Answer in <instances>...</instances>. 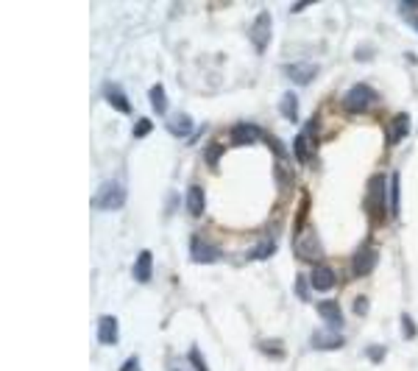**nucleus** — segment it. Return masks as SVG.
<instances>
[{
	"instance_id": "obj_32",
	"label": "nucleus",
	"mask_w": 418,
	"mask_h": 371,
	"mask_svg": "<svg viewBox=\"0 0 418 371\" xmlns=\"http://www.w3.org/2000/svg\"><path fill=\"white\" fill-rule=\"evenodd\" d=\"M382 354H385V346H371V349H368V357H371L374 363H379Z\"/></svg>"
},
{
	"instance_id": "obj_3",
	"label": "nucleus",
	"mask_w": 418,
	"mask_h": 371,
	"mask_svg": "<svg viewBox=\"0 0 418 371\" xmlns=\"http://www.w3.org/2000/svg\"><path fill=\"white\" fill-rule=\"evenodd\" d=\"M376 101V92L368 87V84H354L349 92H346V101H343V106L351 112V115H362V112H368V106Z\"/></svg>"
},
{
	"instance_id": "obj_24",
	"label": "nucleus",
	"mask_w": 418,
	"mask_h": 371,
	"mask_svg": "<svg viewBox=\"0 0 418 371\" xmlns=\"http://www.w3.org/2000/svg\"><path fill=\"white\" fill-rule=\"evenodd\" d=\"M153 131V123L148 120V117H142V120H137V126H134V137L137 140H142V137H148Z\"/></svg>"
},
{
	"instance_id": "obj_20",
	"label": "nucleus",
	"mask_w": 418,
	"mask_h": 371,
	"mask_svg": "<svg viewBox=\"0 0 418 371\" xmlns=\"http://www.w3.org/2000/svg\"><path fill=\"white\" fill-rule=\"evenodd\" d=\"M274 252H276V240L274 238H262L260 243H254V249L249 252V257L251 260H268Z\"/></svg>"
},
{
	"instance_id": "obj_16",
	"label": "nucleus",
	"mask_w": 418,
	"mask_h": 371,
	"mask_svg": "<svg viewBox=\"0 0 418 371\" xmlns=\"http://www.w3.org/2000/svg\"><path fill=\"white\" fill-rule=\"evenodd\" d=\"M98 340L106 343V346L117 343V318L115 315H103L98 321Z\"/></svg>"
},
{
	"instance_id": "obj_12",
	"label": "nucleus",
	"mask_w": 418,
	"mask_h": 371,
	"mask_svg": "<svg viewBox=\"0 0 418 371\" xmlns=\"http://www.w3.org/2000/svg\"><path fill=\"white\" fill-rule=\"evenodd\" d=\"M103 98H106V101H109L117 112H123V115H128V112H131V101L126 98V92H123L117 84H112V81H109V84L103 87Z\"/></svg>"
},
{
	"instance_id": "obj_26",
	"label": "nucleus",
	"mask_w": 418,
	"mask_h": 371,
	"mask_svg": "<svg viewBox=\"0 0 418 371\" xmlns=\"http://www.w3.org/2000/svg\"><path fill=\"white\" fill-rule=\"evenodd\" d=\"M296 293H299L301 302L310 299V282H307V277H301V274H299V279H296Z\"/></svg>"
},
{
	"instance_id": "obj_30",
	"label": "nucleus",
	"mask_w": 418,
	"mask_h": 371,
	"mask_svg": "<svg viewBox=\"0 0 418 371\" xmlns=\"http://www.w3.org/2000/svg\"><path fill=\"white\" fill-rule=\"evenodd\" d=\"M365 310H368V299H365V296H357V299H354V313H357V315H365Z\"/></svg>"
},
{
	"instance_id": "obj_23",
	"label": "nucleus",
	"mask_w": 418,
	"mask_h": 371,
	"mask_svg": "<svg viewBox=\"0 0 418 371\" xmlns=\"http://www.w3.org/2000/svg\"><path fill=\"white\" fill-rule=\"evenodd\" d=\"M390 215H399V173L390 176Z\"/></svg>"
},
{
	"instance_id": "obj_13",
	"label": "nucleus",
	"mask_w": 418,
	"mask_h": 371,
	"mask_svg": "<svg viewBox=\"0 0 418 371\" xmlns=\"http://www.w3.org/2000/svg\"><path fill=\"white\" fill-rule=\"evenodd\" d=\"M151 274H153V254L145 249V252L137 254V263H134V279H137L140 285H145V282H151Z\"/></svg>"
},
{
	"instance_id": "obj_31",
	"label": "nucleus",
	"mask_w": 418,
	"mask_h": 371,
	"mask_svg": "<svg viewBox=\"0 0 418 371\" xmlns=\"http://www.w3.org/2000/svg\"><path fill=\"white\" fill-rule=\"evenodd\" d=\"M260 346H262L265 352H271V354H276V357H282V354H285V349H282V343H268V340H265V343H260Z\"/></svg>"
},
{
	"instance_id": "obj_17",
	"label": "nucleus",
	"mask_w": 418,
	"mask_h": 371,
	"mask_svg": "<svg viewBox=\"0 0 418 371\" xmlns=\"http://www.w3.org/2000/svg\"><path fill=\"white\" fill-rule=\"evenodd\" d=\"M343 335H337V332H315L312 335V346L315 349H340L343 346Z\"/></svg>"
},
{
	"instance_id": "obj_2",
	"label": "nucleus",
	"mask_w": 418,
	"mask_h": 371,
	"mask_svg": "<svg viewBox=\"0 0 418 371\" xmlns=\"http://www.w3.org/2000/svg\"><path fill=\"white\" fill-rule=\"evenodd\" d=\"M365 207H368V215H371L374 221H379V218L385 215V207H387V201H385V176H379V173L371 176Z\"/></svg>"
},
{
	"instance_id": "obj_18",
	"label": "nucleus",
	"mask_w": 418,
	"mask_h": 371,
	"mask_svg": "<svg viewBox=\"0 0 418 371\" xmlns=\"http://www.w3.org/2000/svg\"><path fill=\"white\" fill-rule=\"evenodd\" d=\"M167 129H170V134H176V137H190L192 120H190V115H173V117H167Z\"/></svg>"
},
{
	"instance_id": "obj_8",
	"label": "nucleus",
	"mask_w": 418,
	"mask_h": 371,
	"mask_svg": "<svg viewBox=\"0 0 418 371\" xmlns=\"http://www.w3.org/2000/svg\"><path fill=\"white\" fill-rule=\"evenodd\" d=\"M374 265H376V249H374L371 243L360 246L357 254L351 257V271H354V277H368V274L374 271Z\"/></svg>"
},
{
	"instance_id": "obj_15",
	"label": "nucleus",
	"mask_w": 418,
	"mask_h": 371,
	"mask_svg": "<svg viewBox=\"0 0 418 371\" xmlns=\"http://www.w3.org/2000/svg\"><path fill=\"white\" fill-rule=\"evenodd\" d=\"M206 207V196H203V188H198V184H190L187 188V213L192 218H198Z\"/></svg>"
},
{
	"instance_id": "obj_10",
	"label": "nucleus",
	"mask_w": 418,
	"mask_h": 371,
	"mask_svg": "<svg viewBox=\"0 0 418 371\" xmlns=\"http://www.w3.org/2000/svg\"><path fill=\"white\" fill-rule=\"evenodd\" d=\"M410 134V115L407 112H399L390 123H387V145H399L404 137Z\"/></svg>"
},
{
	"instance_id": "obj_22",
	"label": "nucleus",
	"mask_w": 418,
	"mask_h": 371,
	"mask_svg": "<svg viewBox=\"0 0 418 371\" xmlns=\"http://www.w3.org/2000/svg\"><path fill=\"white\" fill-rule=\"evenodd\" d=\"M151 104L159 115H167V101H165V87L162 84H153L151 87Z\"/></svg>"
},
{
	"instance_id": "obj_27",
	"label": "nucleus",
	"mask_w": 418,
	"mask_h": 371,
	"mask_svg": "<svg viewBox=\"0 0 418 371\" xmlns=\"http://www.w3.org/2000/svg\"><path fill=\"white\" fill-rule=\"evenodd\" d=\"M218 159H221V148H218V145H209V148H206V165L215 167Z\"/></svg>"
},
{
	"instance_id": "obj_7",
	"label": "nucleus",
	"mask_w": 418,
	"mask_h": 371,
	"mask_svg": "<svg viewBox=\"0 0 418 371\" xmlns=\"http://www.w3.org/2000/svg\"><path fill=\"white\" fill-rule=\"evenodd\" d=\"M251 42L257 48V53H265L268 45H271V15L268 12H260L254 26H251Z\"/></svg>"
},
{
	"instance_id": "obj_28",
	"label": "nucleus",
	"mask_w": 418,
	"mask_h": 371,
	"mask_svg": "<svg viewBox=\"0 0 418 371\" xmlns=\"http://www.w3.org/2000/svg\"><path fill=\"white\" fill-rule=\"evenodd\" d=\"M190 363H192V365H195V371H209V368H206V365H203V357H201V352H198V349H195V346H192V349H190Z\"/></svg>"
},
{
	"instance_id": "obj_19",
	"label": "nucleus",
	"mask_w": 418,
	"mask_h": 371,
	"mask_svg": "<svg viewBox=\"0 0 418 371\" xmlns=\"http://www.w3.org/2000/svg\"><path fill=\"white\" fill-rule=\"evenodd\" d=\"M318 313H321V318H324L326 324H332V327H340V324H343V315H340V304H337V302H321V304H318Z\"/></svg>"
},
{
	"instance_id": "obj_21",
	"label": "nucleus",
	"mask_w": 418,
	"mask_h": 371,
	"mask_svg": "<svg viewBox=\"0 0 418 371\" xmlns=\"http://www.w3.org/2000/svg\"><path fill=\"white\" fill-rule=\"evenodd\" d=\"M282 112H285V117H287L290 123L299 120V101H296V92H285V95H282Z\"/></svg>"
},
{
	"instance_id": "obj_25",
	"label": "nucleus",
	"mask_w": 418,
	"mask_h": 371,
	"mask_svg": "<svg viewBox=\"0 0 418 371\" xmlns=\"http://www.w3.org/2000/svg\"><path fill=\"white\" fill-rule=\"evenodd\" d=\"M401 15H407L410 26L418 31V3H401Z\"/></svg>"
},
{
	"instance_id": "obj_33",
	"label": "nucleus",
	"mask_w": 418,
	"mask_h": 371,
	"mask_svg": "<svg viewBox=\"0 0 418 371\" xmlns=\"http://www.w3.org/2000/svg\"><path fill=\"white\" fill-rule=\"evenodd\" d=\"M120 371H140V360H137V357H128Z\"/></svg>"
},
{
	"instance_id": "obj_5",
	"label": "nucleus",
	"mask_w": 418,
	"mask_h": 371,
	"mask_svg": "<svg viewBox=\"0 0 418 371\" xmlns=\"http://www.w3.org/2000/svg\"><path fill=\"white\" fill-rule=\"evenodd\" d=\"M190 257H192V263H198V265H209V263H218V260H221V249H218L215 243H209L206 238L195 235V238L190 240Z\"/></svg>"
},
{
	"instance_id": "obj_1",
	"label": "nucleus",
	"mask_w": 418,
	"mask_h": 371,
	"mask_svg": "<svg viewBox=\"0 0 418 371\" xmlns=\"http://www.w3.org/2000/svg\"><path fill=\"white\" fill-rule=\"evenodd\" d=\"M315 131H318V120H307L304 129L299 131L296 145H293L299 162H310V159L315 156V148H318V134H315Z\"/></svg>"
},
{
	"instance_id": "obj_6",
	"label": "nucleus",
	"mask_w": 418,
	"mask_h": 371,
	"mask_svg": "<svg viewBox=\"0 0 418 371\" xmlns=\"http://www.w3.org/2000/svg\"><path fill=\"white\" fill-rule=\"evenodd\" d=\"M126 204V190L120 188V184H115V181H106L103 188L98 190V196H95V207L98 210H120Z\"/></svg>"
},
{
	"instance_id": "obj_9",
	"label": "nucleus",
	"mask_w": 418,
	"mask_h": 371,
	"mask_svg": "<svg viewBox=\"0 0 418 371\" xmlns=\"http://www.w3.org/2000/svg\"><path fill=\"white\" fill-rule=\"evenodd\" d=\"M285 76L293 81V84H310L315 76H318V65H312V62H296V65H287L285 67Z\"/></svg>"
},
{
	"instance_id": "obj_11",
	"label": "nucleus",
	"mask_w": 418,
	"mask_h": 371,
	"mask_svg": "<svg viewBox=\"0 0 418 371\" xmlns=\"http://www.w3.org/2000/svg\"><path fill=\"white\" fill-rule=\"evenodd\" d=\"M257 140H262V131H260L254 123H237V126L232 129V142H235V145H251V142H257Z\"/></svg>"
},
{
	"instance_id": "obj_14",
	"label": "nucleus",
	"mask_w": 418,
	"mask_h": 371,
	"mask_svg": "<svg viewBox=\"0 0 418 371\" xmlns=\"http://www.w3.org/2000/svg\"><path fill=\"white\" fill-rule=\"evenodd\" d=\"M310 282H312V288H315V290H332V288H335V282H337V277H335V271H332L329 265H315V268H312Z\"/></svg>"
},
{
	"instance_id": "obj_29",
	"label": "nucleus",
	"mask_w": 418,
	"mask_h": 371,
	"mask_svg": "<svg viewBox=\"0 0 418 371\" xmlns=\"http://www.w3.org/2000/svg\"><path fill=\"white\" fill-rule=\"evenodd\" d=\"M401 329H404V338H415V324L410 321V315H401Z\"/></svg>"
},
{
	"instance_id": "obj_4",
	"label": "nucleus",
	"mask_w": 418,
	"mask_h": 371,
	"mask_svg": "<svg viewBox=\"0 0 418 371\" xmlns=\"http://www.w3.org/2000/svg\"><path fill=\"white\" fill-rule=\"evenodd\" d=\"M296 254H299L301 260H307V263H318V260H321L324 246H321L315 229L307 226L304 232H299V238H296Z\"/></svg>"
}]
</instances>
